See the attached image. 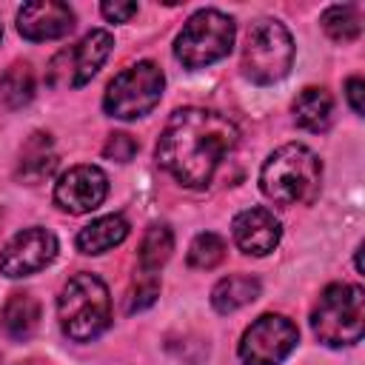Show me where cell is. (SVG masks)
<instances>
[{"instance_id": "cell-27", "label": "cell", "mask_w": 365, "mask_h": 365, "mask_svg": "<svg viewBox=\"0 0 365 365\" xmlns=\"http://www.w3.org/2000/svg\"><path fill=\"white\" fill-rule=\"evenodd\" d=\"M0 37H3V26H0Z\"/></svg>"}, {"instance_id": "cell-18", "label": "cell", "mask_w": 365, "mask_h": 365, "mask_svg": "<svg viewBox=\"0 0 365 365\" xmlns=\"http://www.w3.org/2000/svg\"><path fill=\"white\" fill-rule=\"evenodd\" d=\"M259 279L248 277V274H231L225 279H220L211 291V305L217 314H231L248 302H254L259 297Z\"/></svg>"}, {"instance_id": "cell-13", "label": "cell", "mask_w": 365, "mask_h": 365, "mask_svg": "<svg viewBox=\"0 0 365 365\" xmlns=\"http://www.w3.org/2000/svg\"><path fill=\"white\" fill-rule=\"evenodd\" d=\"M231 231H234V242L240 245V251L251 254V257H265L277 248L279 237H282V228L277 222V217L268 211V208H245L234 217L231 222Z\"/></svg>"}, {"instance_id": "cell-16", "label": "cell", "mask_w": 365, "mask_h": 365, "mask_svg": "<svg viewBox=\"0 0 365 365\" xmlns=\"http://www.w3.org/2000/svg\"><path fill=\"white\" fill-rule=\"evenodd\" d=\"M294 120L299 128L305 131H325L331 125V114H334V100L325 88L308 86L297 94L294 100Z\"/></svg>"}, {"instance_id": "cell-12", "label": "cell", "mask_w": 365, "mask_h": 365, "mask_svg": "<svg viewBox=\"0 0 365 365\" xmlns=\"http://www.w3.org/2000/svg\"><path fill=\"white\" fill-rule=\"evenodd\" d=\"M71 29H74V11L57 0H34L17 11V31L31 43L66 37Z\"/></svg>"}, {"instance_id": "cell-15", "label": "cell", "mask_w": 365, "mask_h": 365, "mask_svg": "<svg viewBox=\"0 0 365 365\" xmlns=\"http://www.w3.org/2000/svg\"><path fill=\"white\" fill-rule=\"evenodd\" d=\"M0 325L11 339H29L40 325V302L29 291H17L0 311Z\"/></svg>"}, {"instance_id": "cell-20", "label": "cell", "mask_w": 365, "mask_h": 365, "mask_svg": "<svg viewBox=\"0 0 365 365\" xmlns=\"http://www.w3.org/2000/svg\"><path fill=\"white\" fill-rule=\"evenodd\" d=\"M174 251V234L168 225H151L140 242V271H157L168 262Z\"/></svg>"}, {"instance_id": "cell-5", "label": "cell", "mask_w": 365, "mask_h": 365, "mask_svg": "<svg viewBox=\"0 0 365 365\" xmlns=\"http://www.w3.org/2000/svg\"><path fill=\"white\" fill-rule=\"evenodd\" d=\"M294 63V40L279 20H257L251 23L242 46V71L251 83L268 86L282 80Z\"/></svg>"}, {"instance_id": "cell-10", "label": "cell", "mask_w": 365, "mask_h": 365, "mask_svg": "<svg viewBox=\"0 0 365 365\" xmlns=\"http://www.w3.org/2000/svg\"><path fill=\"white\" fill-rule=\"evenodd\" d=\"M57 257V237L48 228L31 225L17 231L0 251V271L6 277H29L43 271Z\"/></svg>"}, {"instance_id": "cell-8", "label": "cell", "mask_w": 365, "mask_h": 365, "mask_svg": "<svg viewBox=\"0 0 365 365\" xmlns=\"http://www.w3.org/2000/svg\"><path fill=\"white\" fill-rule=\"evenodd\" d=\"M114 48V37L106 31V29H94L88 31L83 40H77L74 46L57 51L48 63V86L51 88H80L86 86L97 71L100 66L108 60Z\"/></svg>"}, {"instance_id": "cell-19", "label": "cell", "mask_w": 365, "mask_h": 365, "mask_svg": "<svg viewBox=\"0 0 365 365\" xmlns=\"http://www.w3.org/2000/svg\"><path fill=\"white\" fill-rule=\"evenodd\" d=\"M34 97V71L29 63H11L0 77V100L6 108H23Z\"/></svg>"}, {"instance_id": "cell-25", "label": "cell", "mask_w": 365, "mask_h": 365, "mask_svg": "<svg viewBox=\"0 0 365 365\" xmlns=\"http://www.w3.org/2000/svg\"><path fill=\"white\" fill-rule=\"evenodd\" d=\"M100 11L111 23H125V20H131L137 14V3H103Z\"/></svg>"}, {"instance_id": "cell-21", "label": "cell", "mask_w": 365, "mask_h": 365, "mask_svg": "<svg viewBox=\"0 0 365 365\" xmlns=\"http://www.w3.org/2000/svg\"><path fill=\"white\" fill-rule=\"evenodd\" d=\"M322 29L331 40L336 43H351L359 37L362 31V17H359V9L345 3V6H331L322 11Z\"/></svg>"}, {"instance_id": "cell-14", "label": "cell", "mask_w": 365, "mask_h": 365, "mask_svg": "<svg viewBox=\"0 0 365 365\" xmlns=\"http://www.w3.org/2000/svg\"><path fill=\"white\" fill-rule=\"evenodd\" d=\"M54 168H57V151H54L51 137L46 131L29 134L26 143H23V148H20L17 180L34 185V182H43Z\"/></svg>"}, {"instance_id": "cell-17", "label": "cell", "mask_w": 365, "mask_h": 365, "mask_svg": "<svg viewBox=\"0 0 365 365\" xmlns=\"http://www.w3.org/2000/svg\"><path fill=\"white\" fill-rule=\"evenodd\" d=\"M125 237H128V222L120 214H108V217H100V220L88 222L86 228H80L77 248L83 254H103V251L120 245Z\"/></svg>"}, {"instance_id": "cell-28", "label": "cell", "mask_w": 365, "mask_h": 365, "mask_svg": "<svg viewBox=\"0 0 365 365\" xmlns=\"http://www.w3.org/2000/svg\"><path fill=\"white\" fill-rule=\"evenodd\" d=\"M0 217H3V208H0Z\"/></svg>"}, {"instance_id": "cell-11", "label": "cell", "mask_w": 365, "mask_h": 365, "mask_svg": "<svg viewBox=\"0 0 365 365\" xmlns=\"http://www.w3.org/2000/svg\"><path fill=\"white\" fill-rule=\"evenodd\" d=\"M108 177L97 165H74L54 185V202L68 214H88L103 205Z\"/></svg>"}, {"instance_id": "cell-2", "label": "cell", "mask_w": 365, "mask_h": 365, "mask_svg": "<svg viewBox=\"0 0 365 365\" xmlns=\"http://www.w3.org/2000/svg\"><path fill=\"white\" fill-rule=\"evenodd\" d=\"M319 180H322L319 157L299 143H288L277 148L259 171L262 194L279 205L311 202L319 191Z\"/></svg>"}, {"instance_id": "cell-23", "label": "cell", "mask_w": 365, "mask_h": 365, "mask_svg": "<svg viewBox=\"0 0 365 365\" xmlns=\"http://www.w3.org/2000/svg\"><path fill=\"white\" fill-rule=\"evenodd\" d=\"M140 274L143 277L134 279V288L128 294V314H137V311L154 305V299L160 297V279H157V274H151V271H140Z\"/></svg>"}, {"instance_id": "cell-6", "label": "cell", "mask_w": 365, "mask_h": 365, "mask_svg": "<svg viewBox=\"0 0 365 365\" xmlns=\"http://www.w3.org/2000/svg\"><path fill=\"white\" fill-rule=\"evenodd\" d=\"M234 20L217 9H200L174 40V57L185 68H205L222 60L234 46Z\"/></svg>"}, {"instance_id": "cell-26", "label": "cell", "mask_w": 365, "mask_h": 365, "mask_svg": "<svg viewBox=\"0 0 365 365\" xmlns=\"http://www.w3.org/2000/svg\"><path fill=\"white\" fill-rule=\"evenodd\" d=\"M345 94H348V103H351L354 114H362V111H365V103H362L365 83H362V77H348V83H345Z\"/></svg>"}, {"instance_id": "cell-7", "label": "cell", "mask_w": 365, "mask_h": 365, "mask_svg": "<svg viewBox=\"0 0 365 365\" xmlns=\"http://www.w3.org/2000/svg\"><path fill=\"white\" fill-rule=\"evenodd\" d=\"M163 68L151 60H140L128 68H123L106 88L103 108L106 114L117 120H137L145 117L163 97Z\"/></svg>"}, {"instance_id": "cell-22", "label": "cell", "mask_w": 365, "mask_h": 365, "mask_svg": "<svg viewBox=\"0 0 365 365\" xmlns=\"http://www.w3.org/2000/svg\"><path fill=\"white\" fill-rule=\"evenodd\" d=\"M225 259V240L214 231H202L188 245V265L200 271H211Z\"/></svg>"}, {"instance_id": "cell-3", "label": "cell", "mask_w": 365, "mask_h": 365, "mask_svg": "<svg viewBox=\"0 0 365 365\" xmlns=\"http://www.w3.org/2000/svg\"><path fill=\"white\" fill-rule=\"evenodd\" d=\"M57 319L68 339L88 342L111 322V297L100 277L74 274L57 297Z\"/></svg>"}, {"instance_id": "cell-24", "label": "cell", "mask_w": 365, "mask_h": 365, "mask_svg": "<svg viewBox=\"0 0 365 365\" xmlns=\"http://www.w3.org/2000/svg\"><path fill=\"white\" fill-rule=\"evenodd\" d=\"M137 140L131 137V134H125V131H114V134H108V140H106V145H103V154L108 157V160H117V163H128L134 154H137Z\"/></svg>"}, {"instance_id": "cell-1", "label": "cell", "mask_w": 365, "mask_h": 365, "mask_svg": "<svg viewBox=\"0 0 365 365\" xmlns=\"http://www.w3.org/2000/svg\"><path fill=\"white\" fill-rule=\"evenodd\" d=\"M237 125L208 108H180L165 123L157 140V163L182 185L205 188L225 160V154L237 145Z\"/></svg>"}, {"instance_id": "cell-9", "label": "cell", "mask_w": 365, "mask_h": 365, "mask_svg": "<svg viewBox=\"0 0 365 365\" xmlns=\"http://www.w3.org/2000/svg\"><path fill=\"white\" fill-rule=\"evenodd\" d=\"M299 342L297 325L282 314H262L240 339V359L245 365H279Z\"/></svg>"}, {"instance_id": "cell-4", "label": "cell", "mask_w": 365, "mask_h": 365, "mask_svg": "<svg viewBox=\"0 0 365 365\" xmlns=\"http://www.w3.org/2000/svg\"><path fill=\"white\" fill-rule=\"evenodd\" d=\"M311 328L331 348L359 342L365 334V291L348 282L328 285L311 311Z\"/></svg>"}]
</instances>
